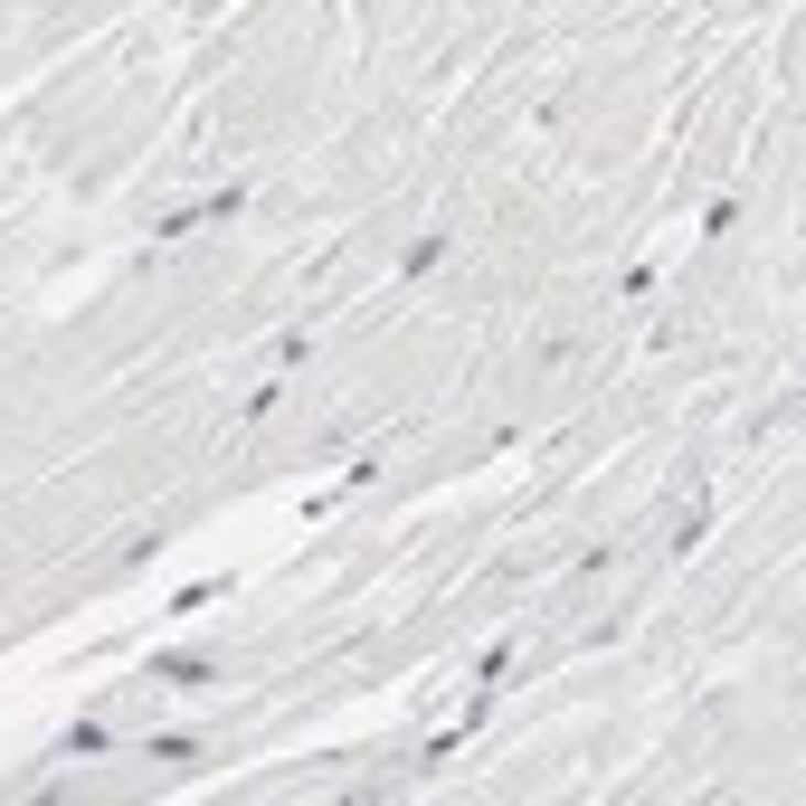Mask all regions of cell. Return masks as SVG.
Listing matches in <instances>:
<instances>
[{"label": "cell", "instance_id": "2", "mask_svg": "<svg viewBox=\"0 0 806 806\" xmlns=\"http://www.w3.org/2000/svg\"><path fill=\"white\" fill-rule=\"evenodd\" d=\"M162 684H218L209 655H162Z\"/></svg>", "mask_w": 806, "mask_h": 806}, {"label": "cell", "instance_id": "1", "mask_svg": "<svg viewBox=\"0 0 806 806\" xmlns=\"http://www.w3.org/2000/svg\"><path fill=\"white\" fill-rule=\"evenodd\" d=\"M237 209H247V190L228 181V190H209V200H190V209H171V218H162V237H190V228H209V218H237Z\"/></svg>", "mask_w": 806, "mask_h": 806}, {"label": "cell", "instance_id": "3", "mask_svg": "<svg viewBox=\"0 0 806 806\" xmlns=\"http://www.w3.org/2000/svg\"><path fill=\"white\" fill-rule=\"evenodd\" d=\"M57 759H105V721H76V731L57 740Z\"/></svg>", "mask_w": 806, "mask_h": 806}]
</instances>
